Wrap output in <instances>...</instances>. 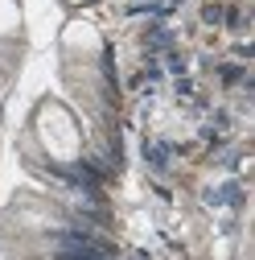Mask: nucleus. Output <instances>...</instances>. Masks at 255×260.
I'll list each match as a JSON object with an SVG mask.
<instances>
[{
    "label": "nucleus",
    "mask_w": 255,
    "mask_h": 260,
    "mask_svg": "<svg viewBox=\"0 0 255 260\" xmlns=\"http://www.w3.org/2000/svg\"><path fill=\"white\" fill-rule=\"evenodd\" d=\"M17 25H21V9H17V0H0V34H13Z\"/></svg>",
    "instance_id": "7ed1b4c3"
},
{
    "label": "nucleus",
    "mask_w": 255,
    "mask_h": 260,
    "mask_svg": "<svg viewBox=\"0 0 255 260\" xmlns=\"http://www.w3.org/2000/svg\"><path fill=\"white\" fill-rule=\"evenodd\" d=\"M66 5H82V0H66Z\"/></svg>",
    "instance_id": "20e7f679"
},
{
    "label": "nucleus",
    "mask_w": 255,
    "mask_h": 260,
    "mask_svg": "<svg viewBox=\"0 0 255 260\" xmlns=\"http://www.w3.org/2000/svg\"><path fill=\"white\" fill-rule=\"evenodd\" d=\"M37 141H41V149L54 161H74L82 153V133H78L74 116L62 104H41V112H37Z\"/></svg>",
    "instance_id": "f257e3e1"
},
{
    "label": "nucleus",
    "mask_w": 255,
    "mask_h": 260,
    "mask_svg": "<svg viewBox=\"0 0 255 260\" xmlns=\"http://www.w3.org/2000/svg\"><path fill=\"white\" fill-rule=\"evenodd\" d=\"M62 46H66V50H87V54H95V50H99V29H95L91 21H70L66 29H62Z\"/></svg>",
    "instance_id": "f03ea898"
}]
</instances>
